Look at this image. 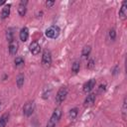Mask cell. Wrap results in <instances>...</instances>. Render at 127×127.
I'll return each instance as SVG.
<instances>
[{"label":"cell","mask_w":127,"mask_h":127,"mask_svg":"<svg viewBox=\"0 0 127 127\" xmlns=\"http://www.w3.org/2000/svg\"><path fill=\"white\" fill-rule=\"evenodd\" d=\"M126 98H124L123 100V105H122V118L125 120L126 119V112H127V108H126Z\"/></svg>","instance_id":"cell-18"},{"label":"cell","mask_w":127,"mask_h":127,"mask_svg":"<svg viewBox=\"0 0 127 127\" xmlns=\"http://www.w3.org/2000/svg\"><path fill=\"white\" fill-rule=\"evenodd\" d=\"M77 113H78L77 108H72V109H70V110H69L68 115H69V117H70L71 119H73V118H75V117H76Z\"/></svg>","instance_id":"cell-19"},{"label":"cell","mask_w":127,"mask_h":127,"mask_svg":"<svg viewBox=\"0 0 127 127\" xmlns=\"http://www.w3.org/2000/svg\"><path fill=\"white\" fill-rule=\"evenodd\" d=\"M54 4H55L54 1H47V2H46V5H47L48 7H51V6H53Z\"/></svg>","instance_id":"cell-26"},{"label":"cell","mask_w":127,"mask_h":127,"mask_svg":"<svg viewBox=\"0 0 127 127\" xmlns=\"http://www.w3.org/2000/svg\"><path fill=\"white\" fill-rule=\"evenodd\" d=\"M42 64L45 66H50L52 64V55L50 53V51L45 50L43 52V56H42Z\"/></svg>","instance_id":"cell-3"},{"label":"cell","mask_w":127,"mask_h":127,"mask_svg":"<svg viewBox=\"0 0 127 127\" xmlns=\"http://www.w3.org/2000/svg\"><path fill=\"white\" fill-rule=\"evenodd\" d=\"M90 51H91L90 47H89V46H85V47L82 49V52H81V56H82L83 58H86V57H88V56H89V54H90Z\"/></svg>","instance_id":"cell-17"},{"label":"cell","mask_w":127,"mask_h":127,"mask_svg":"<svg viewBox=\"0 0 127 127\" xmlns=\"http://www.w3.org/2000/svg\"><path fill=\"white\" fill-rule=\"evenodd\" d=\"M34 110H35V103H34V101H29V102H27V103L24 105V107H23V112H24V114H25L26 116L32 115V113L34 112Z\"/></svg>","instance_id":"cell-4"},{"label":"cell","mask_w":127,"mask_h":127,"mask_svg":"<svg viewBox=\"0 0 127 127\" xmlns=\"http://www.w3.org/2000/svg\"><path fill=\"white\" fill-rule=\"evenodd\" d=\"M19 37H20V40L22 42H26L28 40V38H29V30H28L27 27H24V28L21 29Z\"/></svg>","instance_id":"cell-8"},{"label":"cell","mask_w":127,"mask_h":127,"mask_svg":"<svg viewBox=\"0 0 127 127\" xmlns=\"http://www.w3.org/2000/svg\"><path fill=\"white\" fill-rule=\"evenodd\" d=\"M61 115H62V110H61L60 108H56V109L54 110L52 116H51V119L54 120L55 122H58V121L60 120V118H61Z\"/></svg>","instance_id":"cell-12"},{"label":"cell","mask_w":127,"mask_h":127,"mask_svg":"<svg viewBox=\"0 0 127 127\" xmlns=\"http://www.w3.org/2000/svg\"><path fill=\"white\" fill-rule=\"evenodd\" d=\"M8 118H9V115L7 113H5L1 116V118H0V127H5V125L8 121Z\"/></svg>","instance_id":"cell-15"},{"label":"cell","mask_w":127,"mask_h":127,"mask_svg":"<svg viewBox=\"0 0 127 127\" xmlns=\"http://www.w3.org/2000/svg\"><path fill=\"white\" fill-rule=\"evenodd\" d=\"M60 35V28L58 26H51L46 30V36L50 39H56Z\"/></svg>","instance_id":"cell-1"},{"label":"cell","mask_w":127,"mask_h":127,"mask_svg":"<svg viewBox=\"0 0 127 127\" xmlns=\"http://www.w3.org/2000/svg\"><path fill=\"white\" fill-rule=\"evenodd\" d=\"M3 4H5V1H0V5H3Z\"/></svg>","instance_id":"cell-27"},{"label":"cell","mask_w":127,"mask_h":127,"mask_svg":"<svg viewBox=\"0 0 127 127\" xmlns=\"http://www.w3.org/2000/svg\"><path fill=\"white\" fill-rule=\"evenodd\" d=\"M17 52H18V43L13 39L12 41L9 42V53L10 55L14 56L17 54Z\"/></svg>","instance_id":"cell-7"},{"label":"cell","mask_w":127,"mask_h":127,"mask_svg":"<svg viewBox=\"0 0 127 127\" xmlns=\"http://www.w3.org/2000/svg\"><path fill=\"white\" fill-rule=\"evenodd\" d=\"M27 3H28L27 1H21L20 2L19 7H18V13H19L20 16H24L26 14V11H27L26 5H27Z\"/></svg>","instance_id":"cell-11"},{"label":"cell","mask_w":127,"mask_h":127,"mask_svg":"<svg viewBox=\"0 0 127 127\" xmlns=\"http://www.w3.org/2000/svg\"><path fill=\"white\" fill-rule=\"evenodd\" d=\"M93 66H94V61H93L92 59H90V60L88 61L87 64H86V67H87V68H92Z\"/></svg>","instance_id":"cell-22"},{"label":"cell","mask_w":127,"mask_h":127,"mask_svg":"<svg viewBox=\"0 0 127 127\" xmlns=\"http://www.w3.org/2000/svg\"><path fill=\"white\" fill-rule=\"evenodd\" d=\"M95 83H96L95 79H93V78H92V79H89L87 82H85V83H84V85H83V91H84L85 93L90 92V91L94 88Z\"/></svg>","instance_id":"cell-5"},{"label":"cell","mask_w":127,"mask_h":127,"mask_svg":"<svg viewBox=\"0 0 127 127\" xmlns=\"http://www.w3.org/2000/svg\"><path fill=\"white\" fill-rule=\"evenodd\" d=\"M0 106H1V105H0Z\"/></svg>","instance_id":"cell-28"},{"label":"cell","mask_w":127,"mask_h":127,"mask_svg":"<svg viewBox=\"0 0 127 127\" xmlns=\"http://www.w3.org/2000/svg\"><path fill=\"white\" fill-rule=\"evenodd\" d=\"M79 67H80V64L78 61H74L73 64H71V70L73 73H77L78 70H79Z\"/></svg>","instance_id":"cell-14"},{"label":"cell","mask_w":127,"mask_h":127,"mask_svg":"<svg viewBox=\"0 0 127 127\" xmlns=\"http://www.w3.org/2000/svg\"><path fill=\"white\" fill-rule=\"evenodd\" d=\"M118 70H119V66H118V65H115L114 68L112 69V73H113V74H117V73H118Z\"/></svg>","instance_id":"cell-24"},{"label":"cell","mask_w":127,"mask_h":127,"mask_svg":"<svg viewBox=\"0 0 127 127\" xmlns=\"http://www.w3.org/2000/svg\"><path fill=\"white\" fill-rule=\"evenodd\" d=\"M126 16H127V2L123 1L122 6H121V8L119 10V17L124 20L126 18Z\"/></svg>","instance_id":"cell-10"},{"label":"cell","mask_w":127,"mask_h":127,"mask_svg":"<svg viewBox=\"0 0 127 127\" xmlns=\"http://www.w3.org/2000/svg\"><path fill=\"white\" fill-rule=\"evenodd\" d=\"M29 50H30V52H31L33 55H38V54L40 53V51H41V47H40L39 43L35 41V42H32V43L30 44Z\"/></svg>","instance_id":"cell-6"},{"label":"cell","mask_w":127,"mask_h":127,"mask_svg":"<svg viewBox=\"0 0 127 127\" xmlns=\"http://www.w3.org/2000/svg\"><path fill=\"white\" fill-rule=\"evenodd\" d=\"M16 82H17V86H18L19 88H21V87L23 86V84H24V75H23L22 73L17 76Z\"/></svg>","instance_id":"cell-16"},{"label":"cell","mask_w":127,"mask_h":127,"mask_svg":"<svg viewBox=\"0 0 127 127\" xmlns=\"http://www.w3.org/2000/svg\"><path fill=\"white\" fill-rule=\"evenodd\" d=\"M95 101V94L94 93H90L86 96L85 100H84V106L85 107H89L91 106Z\"/></svg>","instance_id":"cell-9"},{"label":"cell","mask_w":127,"mask_h":127,"mask_svg":"<svg viewBox=\"0 0 127 127\" xmlns=\"http://www.w3.org/2000/svg\"><path fill=\"white\" fill-rule=\"evenodd\" d=\"M56 123H57V122H55L54 120H52V119H50L46 127H56Z\"/></svg>","instance_id":"cell-23"},{"label":"cell","mask_w":127,"mask_h":127,"mask_svg":"<svg viewBox=\"0 0 127 127\" xmlns=\"http://www.w3.org/2000/svg\"><path fill=\"white\" fill-rule=\"evenodd\" d=\"M24 64V60L21 58V57H17L15 59V65L16 66H21Z\"/></svg>","instance_id":"cell-20"},{"label":"cell","mask_w":127,"mask_h":127,"mask_svg":"<svg viewBox=\"0 0 127 127\" xmlns=\"http://www.w3.org/2000/svg\"><path fill=\"white\" fill-rule=\"evenodd\" d=\"M10 4H6L3 9H2V12H1V18L2 19H6L8 18V16L10 15Z\"/></svg>","instance_id":"cell-13"},{"label":"cell","mask_w":127,"mask_h":127,"mask_svg":"<svg viewBox=\"0 0 127 127\" xmlns=\"http://www.w3.org/2000/svg\"><path fill=\"white\" fill-rule=\"evenodd\" d=\"M105 87H106V84H105V83L100 84V86H99V90H98V91H99V92H101L102 90L104 91V90H105Z\"/></svg>","instance_id":"cell-25"},{"label":"cell","mask_w":127,"mask_h":127,"mask_svg":"<svg viewBox=\"0 0 127 127\" xmlns=\"http://www.w3.org/2000/svg\"><path fill=\"white\" fill-rule=\"evenodd\" d=\"M66 95H67V88L64 87V86L61 87V88L59 89V91L57 92V95H56V102H57L58 104H61V103L65 99Z\"/></svg>","instance_id":"cell-2"},{"label":"cell","mask_w":127,"mask_h":127,"mask_svg":"<svg viewBox=\"0 0 127 127\" xmlns=\"http://www.w3.org/2000/svg\"><path fill=\"white\" fill-rule=\"evenodd\" d=\"M109 37H110L111 40H115V38H116V32H115L114 29H111L109 31Z\"/></svg>","instance_id":"cell-21"}]
</instances>
